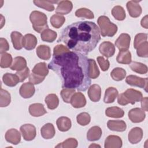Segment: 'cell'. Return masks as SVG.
<instances>
[{
	"mask_svg": "<svg viewBox=\"0 0 148 148\" xmlns=\"http://www.w3.org/2000/svg\"><path fill=\"white\" fill-rule=\"evenodd\" d=\"M48 68L60 77L63 88L85 91L91 84L88 58L84 54L69 51L53 56Z\"/></svg>",
	"mask_w": 148,
	"mask_h": 148,
	"instance_id": "1",
	"label": "cell"
},
{
	"mask_svg": "<svg viewBox=\"0 0 148 148\" xmlns=\"http://www.w3.org/2000/svg\"><path fill=\"white\" fill-rule=\"evenodd\" d=\"M100 40V31L95 23L77 21L66 26L58 41L73 52L86 55L96 47Z\"/></svg>",
	"mask_w": 148,
	"mask_h": 148,
	"instance_id": "2",
	"label": "cell"
},
{
	"mask_svg": "<svg viewBox=\"0 0 148 148\" xmlns=\"http://www.w3.org/2000/svg\"><path fill=\"white\" fill-rule=\"evenodd\" d=\"M29 19L34 29L38 33H42L44 30L49 28L46 15L39 11H32L29 15Z\"/></svg>",
	"mask_w": 148,
	"mask_h": 148,
	"instance_id": "3",
	"label": "cell"
},
{
	"mask_svg": "<svg viewBox=\"0 0 148 148\" xmlns=\"http://www.w3.org/2000/svg\"><path fill=\"white\" fill-rule=\"evenodd\" d=\"M142 98V94L140 91L133 88L127 89L125 92L119 95L117 102L120 105H126L128 103L132 105L140 101Z\"/></svg>",
	"mask_w": 148,
	"mask_h": 148,
	"instance_id": "4",
	"label": "cell"
},
{
	"mask_svg": "<svg viewBox=\"0 0 148 148\" xmlns=\"http://www.w3.org/2000/svg\"><path fill=\"white\" fill-rule=\"evenodd\" d=\"M101 34L102 36H113L117 31V26L112 23L109 18L105 16H99L97 20Z\"/></svg>",
	"mask_w": 148,
	"mask_h": 148,
	"instance_id": "5",
	"label": "cell"
},
{
	"mask_svg": "<svg viewBox=\"0 0 148 148\" xmlns=\"http://www.w3.org/2000/svg\"><path fill=\"white\" fill-rule=\"evenodd\" d=\"M125 82L131 86H136L142 88H144L146 92L147 91V88L148 79L147 77L142 78L135 75H131L126 77Z\"/></svg>",
	"mask_w": 148,
	"mask_h": 148,
	"instance_id": "6",
	"label": "cell"
},
{
	"mask_svg": "<svg viewBox=\"0 0 148 148\" xmlns=\"http://www.w3.org/2000/svg\"><path fill=\"white\" fill-rule=\"evenodd\" d=\"M20 131L24 140L30 141L33 140L36 135L35 127L31 124H25L20 127Z\"/></svg>",
	"mask_w": 148,
	"mask_h": 148,
	"instance_id": "7",
	"label": "cell"
},
{
	"mask_svg": "<svg viewBox=\"0 0 148 148\" xmlns=\"http://www.w3.org/2000/svg\"><path fill=\"white\" fill-rule=\"evenodd\" d=\"M128 118L130 120L135 123L142 122L146 117L145 111L139 108H136L131 109L128 112Z\"/></svg>",
	"mask_w": 148,
	"mask_h": 148,
	"instance_id": "8",
	"label": "cell"
},
{
	"mask_svg": "<svg viewBox=\"0 0 148 148\" xmlns=\"http://www.w3.org/2000/svg\"><path fill=\"white\" fill-rule=\"evenodd\" d=\"M99 51L102 56L106 58H109L114 55L115 47L112 43L108 41H104L99 45Z\"/></svg>",
	"mask_w": 148,
	"mask_h": 148,
	"instance_id": "9",
	"label": "cell"
},
{
	"mask_svg": "<svg viewBox=\"0 0 148 148\" xmlns=\"http://www.w3.org/2000/svg\"><path fill=\"white\" fill-rule=\"evenodd\" d=\"M131 37L128 34L123 33L115 41L116 46L120 50H128L130 47Z\"/></svg>",
	"mask_w": 148,
	"mask_h": 148,
	"instance_id": "10",
	"label": "cell"
},
{
	"mask_svg": "<svg viewBox=\"0 0 148 148\" xmlns=\"http://www.w3.org/2000/svg\"><path fill=\"white\" fill-rule=\"evenodd\" d=\"M139 1H130L127 3V9L131 17L136 18L142 13V8L138 3Z\"/></svg>",
	"mask_w": 148,
	"mask_h": 148,
	"instance_id": "11",
	"label": "cell"
},
{
	"mask_svg": "<svg viewBox=\"0 0 148 148\" xmlns=\"http://www.w3.org/2000/svg\"><path fill=\"white\" fill-rule=\"evenodd\" d=\"M5 137L7 142L15 145L18 144L21 140L20 132L14 128L8 130L5 134Z\"/></svg>",
	"mask_w": 148,
	"mask_h": 148,
	"instance_id": "12",
	"label": "cell"
},
{
	"mask_svg": "<svg viewBox=\"0 0 148 148\" xmlns=\"http://www.w3.org/2000/svg\"><path fill=\"white\" fill-rule=\"evenodd\" d=\"M143 138V130L140 127L132 128L128 133V140L132 144L139 143Z\"/></svg>",
	"mask_w": 148,
	"mask_h": 148,
	"instance_id": "13",
	"label": "cell"
},
{
	"mask_svg": "<svg viewBox=\"0 0 148 148\" xmlns=\"http://www.w3.org/2000/svg\"><path fill=\"white\" fill-rule=\"evenodd\" d=\"M35 91V87L31 83H23L19 90L20 95L24 98H29L32 97Z\"/></svg>",
	"mask_w": 148,
	"mask_h": 148,
	"instance_id": "14",
	"label": "cell"
},
{
	"mask_svg": "<svg viewBox=\"0 0 148 148\" xmlns=\"http://www.w3.org/2000/svg\"><path fill=\"white\" fill-rule=\"evenodd\" d=\"M123 142L120 137L117 135H109L105 140L104 147L105 148H120Z\"/></svg>",
	"mask_w": 148,
	"mask_h": 148,
	"instance_id": "15",
	"label": "cell"
},
{
	"mask_svg": "<svg viewBox=\"0 0 148 148\" xmlns=\"http://www.w3.org/2000/svg\"><path fill=\"white\" fill-rule=\"evenodd\" d=\"M72 8L73 5L71 1H60L56 9V13L58 14H67L71 12Z\"/></svg>",
	"mask_w": 148,
	"mask_h": 148,
	"instance_id": "16",
	"label": "cell"
},
{
	"mask_svg": "<svg viewBox=\"0 0 148 148\" xmlns=\"http://www.w3.org/2000/svg\"><path fill=\"white\" fill-rule=\"evenodd\" d=\"M71 105L75 108L84 107L86 104V99L84 95L80 92L75 93L71 99Z\"/></svg>",
	"mask_w": 148,
	"mask_h": 148,
	"instance_id": "17",
	"label": "cell"
},
{
	"mask_svg": "<svg viewBox=\"0 0 148 148\" xmlns=\"http://www.w3.org/2000/svg\"><path fill=\"white\" fill-rule=\"evenodd\" d=\"M37 45L36 37L31 34H27L23 36V46L27 50H31L35 48Z\"/></svg>",
	"mask_w": 148,
	"mask_h": 148,
	"instance_id": "18",
	"label": "cell"
},
{
	"mask_svg": "<svg viewBox=\"0 0 148 148\" xmlns=\"http://www.w3.org/2000/svg\"><path fill=\"white\" fill-rule=\"evenodd\" d=\"M108 128L114 131L123 132L126 130L127 125L123 120H109L107 123Z\"/></svg>",
	"mask_w": 148,
	"mask_h": 148,
	"instance_id": "19",
	"label": "cell"
},
{
	"mask_svg": "<svg viewBox=\"0 0 148 148\" xmlns=\"http://www.w3.org/2000/svg\"><path fill=\"white\" fill-rule=\"evenodd\" d=\"M88 95L92 102H98L101 99V88L98 84H92L88 88Z\"/></svg>",
	"mask_w": 148,
	"mask_h": 148,
	"instance_id": "20",
	"label": "cell"
},
{
	"mask_svg": "<svg viewBox=\"0 0 148 148\" xmlns=\"http://www.w3.org/2000/svg\"><path fill=\"white\" fill-rule=\"evenodd\" d=\"M28 110L30 114L34 117H40L47 113L44 106L39 103L30 105Z\"/></svg>",
	"mask_w": 148,
	"mask_h": 148,
	"instance_id": "21",
	"label": "cell"
},
{
	"mask_svg": "<svg viewBox=\"0 0 148 148\" xmlns=\"http://www.w3.org/2000/svg\"><path fill=\"white\" fill-rule=\"evenodd\" d=\"M41 136L45 139H50L53 138L56 134L54 125L51 123L45 124L40 129Z\"/></svg>",
	"mask_w": 148,
	"mask_h": 148,
	"instance_id": "22",
	"label": "cell"
},
{
	"mask_svg": "<svg viewBox=\"0 0 148 148\" xmlns=\"http://www.w3.org/2000/svg\"><path fill=\"white\" fill-rule=\"evenodd\" d=\"M58 129L62 132L68 131L72 125L71 120L67 117L62 116L59 117L56 121Z\"/></svg>",
	"mask_w": 148,
	"mask_h": 148,
	"instance_id": "23",
	"label": "cell"
},
{
	"mask_svg": "<svg viewBox=\"0 0 148 148\" xmlns=\"http://www.w3.org/2000/svg\"><path fill=\"white\" fill-rule=\"evenodd\" d=\"M102 130L98 126H94L89 129L87 133V139L89 141H95L100 139L102 136Z\"/></svg>",
	"mask_w": 148,
	"mask_h": 148,
	"instance_id": "24",
	"label": "cell"
},
{
	"mask_svg": "<svg viewBox=\"0 0 148 148\" xmlns=\"http://www.w3.org/2000/svg\"><path fill=\"white\" fill-rule=\"evenodd\" d=\"M2 80L5 85L9 87H14L20 82L19 77L16 74L10 73H5L3 75Z\"/></svg>",
	"mask_w": 148,
	"mask_h": 148,
	"instance_id": "25",
	"label": "cell"
},
{
	"mask_svg": "<svg viewBox=\"0 0 148 148\" xmlns=\"http://www.w3.org/2000/svg\"><path fill=\"white\" fill-rule=\"evenodd\" d=\"M27 67V61L25 59L21 56H18L15 57L12 62L10 69L13 71H20Z\"/></svg>",
	"mask_w": 148,
	"mask_h": 148,
	"instance_id": "26",
	"label": "cell"
},
{
	"mask_svg": "<svg viewBox=\"0 0 148 148\" xmlns=\"http://www.w3.org/2000/svg\"><path fill=\"white\" fill-rule=\"evenodd\" d=\"M119 92L117 90L112 87H108L105 92V95L103 98V101L106 103H110L114 101L116 98L118 96Z\"/></svg>",
	"mask_w": 148,
	"mask_h": 148,
	"instance_id": "27",
	"label": "cell"
},
{
	"mask_svg": "<svg viewBox=\"0 0 148 148\" xmlns=\"http://www.w3.org/2000/svg\"><path fill=\"white\" fill-rule=\"evenodd\" d=\"M36 51L38 57L42 60H48L51 57V51L48 46L44 45H39Z\"/></svg>",
	"mask_w": 148,
	"mask_h": 148,
	"instance_id": "28",
	"label": "cell"
},
{
	"mask_svg": "<svg viewBox=\"0 0 148 148\" xmlns=\"http://www.w3.org/2000/svg\"><path fill=\"white\" fill-rule=\"evenodd\" d=\"M10 37L13 45V47L16 50H21L23 47V36L22 34L17 31H13L10 34Z\"/></svg>",
	"mask_w": 148,
	"mask_h": 148,
	"instance_id": "29",
	"label": "cell"
},
{
	"mask_svg": "<svg viewBox=\"0 0 148 148\" xmlns=\"http://www.w3.org/2000/svg\"><path fill=\"white\" fill-rule=\"evenodd\" d=\"M117 62L123 64H129L131 62V54L128 50H120L117 58Z\"/></svg>",
	"mask_w": 148,
	"mask_h": 148,
	"instance_id": "30",
	"label": "cell"
},
{
	"mask_svg": "<svg viewBox=\"0 0 148 148\" xmlns=\"http://www.w3.org/2000/svg\"><path fill=\"white\" fill-rule=\"evenodd\" d=\"M105 114L108 117L113 118H121L124 116V112L122 109L117 106L108 108L105 110Z\"/></svg>",
	"mask_w": 148,
	"mask_h": 148,
	"instance_id": "31",
	"label": "cell"
},
{
	"mask_svg": "<svg viewBox=\"0 0 148 148\" xmlns=\"http://www.w3.org/2000/svg\"><path fill=\"white\" fill-rule=\"evenodd\" d=\"M59 1H39L35 0L34 1V3L38 7L44 9L45 10L52 12L55 9L53 3H57Z\"/></svg>",
	"mask_w": 148,
	"mask_h": 148,
	"instance_id": "32",
	"label": "cell"
},
{
	"mask_svg": "<svg viewBox=\"0 0 148 148\" xmlns=\"http://www.w3.org/2000/svg\"><path fill=\"white\" fill-rule=\"evenodd\" d=\"M45 101L47 106V108L51 110L57 108L59 104L58 98L55 94H50L47 95L45 98Z\"/></svg>",
	"mask_w": 148,
	"mask_h": 148,
	"instance_id": "33",
	"label": "cell"
},
{
	"mask_svg": "<svg viewBox=\"0 0 148 148\" xmlns=\"http://www.w3.org/2000/svg\"><path fill=\"white\" fill-rule=\"evenodd\" d=\"M131 70L139 74H145L147 72V66L141 62L132 61L129 64Z\"/></svg>",
	"mask_w": 148,
	"mask_h": 148,
	"instance_id": "34",
	"label": "cell"
},
{
	"mask_svg": "<svg viewBox=\"0 0 148 148\" xmlns=\"http://www.w3.org/2000/svg\"><path fill=\"white\" fill-rule=\"evenodd\" d=\"M32 72L35 74L45 77L49 73V69L45 62H39L34 66Z\"/></svg>",
	"mask_w": 148,
	"mask_h": 148,
	"instance_id": "35",
	"label": "cell"
},
{
	"mask_svg": "<svg viewBox=\"0 0 148 148\" xmlns=\"http://www.w3.org/2000/svg\"><path fill=\"white\" fill-rule=\"evenodd\" d=\"M57 36V32L49 28H47L44 30L40 35L42 40L47 42H53L56 40Z\"/></svg>",
	"mask_w": 148,
	"mask_h": 148,
	"instance_id": "36",
	"label": "cell"
},
{
	"mask_svg": "<svg viewBox=\"0 0 148 148\" xmlns=\"http://www.w3.org/2000/svg\"><path fill=\"white\" fill-rule=\"evenodd\" d=\"M88 63L90 77L92 79L97 78L99 76L100 72L95 60L93 59H88Z\"/></svg>",
	"mask_w": 148,
	"mask_h": 148,
	"instance_id": "37",
	"label": "cell"
},
{
	"mask_svg": "<svg viewBox=\"0 0 148 148\" xmlns=\"http://www.w3.org/2000/svg\"><path fill=\"white\" fill-rule=\"evenodd\" d=\"M112 14L113 16L119 21L124 20L125 18L126 14L124 8L119 5L115 6L112 10Z\"/></svg>",
	"mask_w": 148,
	"mask_h": 148,
	"instance_id": "38",
	"label": "cell"
},
{
	"mask_svg": "<svg viewBox=\"0 0 148 148\" xmlns=\"http://www.w3.org/2000/svg\"><path fill=\"white\" fill-rule=\"evenodd\" d=\"M112 78L116 81L123 80L126 76V71L122 68L117 67L114 68L110 73Z\"/></svg>",
	"mask_w": 148,
	"mask_h": 148,
	"instance_id": "39",
	"label": "cell"
},
{
	"mask_svg": "<svg viewBox=\"0 0 148 148\" xmlns=\"http://www.w3.org/2000/svg\"><path fill=\"white\" fill-rule=\"evenodd\" d=\"M65 17L58 14H54L50 17V23L51 25L55 28H60L65 23Z\"/></svg>",
	"mask_w": 148,
	"mask_h": 148,
	"instance_id": "40",
	"label": "cell"
},
{
	"mask_svg": "<svg viewBox=\"0 0 148 148\" xmlns=\"http://www.w3.org/2000/svg\"><path fill=\"white\" fill-rule=\"evenodd\" d=\"M10 101L11 97L10 93L1 88L0 92V106L6 107L10 104Z\"/></svg>",
	"mask_w": 148,
	"mask_h": 148,
	"instance_id": "41",
	"label": "cell"
},
{
	"mask_svg": "<svg viewBox=\"0 0 148 148\" xmlns=\"http://www.w3.org/2000/svg\"><path fill=\"white\" fill-rule=\"evenodd\" d=\"M12 57L9 53L5 52L1 54L0 66L1 68H6L10 66L12 64Z\"/></svg>",
	"mask_w": 148,
	"mask_h": 148,
	"instance_id": "42",
	"label": "cell"
},
{
	"mask_svg": "<svg viewBox=\"0 0 148 148\" xmlns=\"http://www.w3.org/2000/svg\"><path fill=\"white\" fill-rule=\"evenodd\" d=\"M75 15L77 17H83L88 19H92L94 17V13L90 9L87 8H80L75 12Z\"/></svg>",
	"mask_w": 148,
	"mask_h": 148,
	"instance_id": "43",
	"label": "cell"
},
{
	"mask_svg": "<svg viewBox=\"0 0 148 148\" xmlns=\"http://www.w3.org/2000/svg\"><path fill=\"white\" fill-rule=\"evenodd\" d=\"M78 143L75 138H68L64 140L63 142L59 143L56 147L60 148H75L77 146Z\"/></svg>",
	"mask_w": 148,
	"mask_h": 148,
	"instance_id": "44",
	"label": "cell"
},
{
	"mask_svg": "<svg viewBox=\"0 0 148 148\" xmlns=\"http://www.w3.org/2000/svg\"><path fill=\"white\" fill-rule=\"evenodd\" d=\"M75 92V89L64 88L61 91V96L63 101L66 103H70L72 95Z\"/></svg>",
	"mask_w": 148,
	"mask_h": 148,
	"instance_id": "45",
	"label": "cell"
},
{
	"mask_svg": "<svg viewBox=\"0 0 148 148\" xmlns=\"http://www.w3.org/2000/svg\"><path fill=\"white\" fill-rule=\"evenodd\" d=\"M76 120L79 124L84 126L88 124L91 121V117L87 112H82L76 117Z\"/></svg>",
	"mask_w": 148,
	"mask_h": 148,
	"instance_id": "46",
	"label": "cell"
},
{
	"mask_svg": "<svg viewBox=\"0 0 148 148\" xmlns=\"http://www.w3.org/2000/svg\"><path fill=\"white\" fill-rule=\"evenodd\" d=\"M136 53L139 57L147 58L148 57V42L145 41L138 46L136 49Z\"/></svg>",
	"mask_w": 148,
	"mask_h": 148,
	"instance_id": "47",
	"label": "cell"
},
{
	"mask_svg": "<svg viewBox=\"0 0 148 148\" xmlns=\"http://www.w3.org/2000/svg\"><path fill=\"white\" fill-rule=\"evenodd\" d=\"M147 34L144 33H139L136 35L134 42V47L135 49H137L138 46L141 43L147 41Z\"/></svg>",
	"mask_w": 148,
	"mask_h": 148,
	"instance_id": "48",
	"label": "cell"
},
{
	"mask_svg": "<svg viewBox=\"0 0 148 148\" xmlns=\"http://www.w3.org/2000/svg\"><path fill=\"white\" fill-rule=\"evenodd\" d=\"M97 60L98 63L99 65V66L102 71H106L108 70L109 66H110V63L108 60L105 59L104 57L102 56L98 57L97 58Z\"/></svg>",
	"mask_w": 148,
	"mask_h": 148,
	"instance_id": "49",
	"label": "cell"
},
{
	"mask_svg": "<svg viewBox=\"0 0 148 148\" xmlns=\"http://www.w3.org/2000/svg\"><path fill=\"white\" fill-rule=\"evenodd\" d=\"M45 77L44 76H42L36 74H35L34 73H31L29 75V81L30 83H32L33 84H38L39 83H40L41 82H42L44 79H45Z\"/></svg>",
	"mask_w": 148,
	"mask_h": 148,
	"instance_id": "50",
	"label": "cell"
},
{
	"mask_svg": "<svg viewBox=\"0 0 148 148\" xmlns=\"http://www.w3.org/2000/svg\"><path fill=\"white\" fill-rule=\"evenodd\" d=\"M30 71L28 67H26L25 69L20 71H17L16 75L18 76L20 79V82H23V81L25 80V79L29 76L30 75L29 73Z\"/></svg>",
	"mask_w": 148,
	"mask_h": 148,
	"instance_id": "51",
	"label": "cell"
},
{
	"mask_svg": "<svg viewBox=\"0 0 148 148\" xmlns=\"http://www.w3.org/2000/svg\"><path fill=\"white\" fill-rule=\"evenodd\" d=\"M69 51V49L67 47L64 46L63 45H58L55 46L53 49V56L60 55Z\"/></svg>",
	"mask_w": 148,
	"mask_h": 148,
	"instance_id": "52",
	"label": "cell"
},
{
	"mask_svg": "<svg viewBox=\"0 0 148 148\" xmlns=\"http://www.w3.org/2000/svg\"><path fill=\"white\" fill-rule=\"evenodd\" d=\"M9 49V45L7 40L5 38H0V53L1 54L5 53Z\"/></svg>",
	"mask_w": 148,
	"mask_h": 148,
	"instance_id": "53",
	"label": "cell"
},
{
	"mask_svg": "<svg viewBox=\"0 0 148 148\" xmlns=\"http://www.w3.org/2000/svg\"><path fill=\"white\" fill-rule=\"evenodd\" d=\"M140 101H141L142 109H143L144 111L147 112L148 111V106H147L148 98H147V97H145L143 98H142V99Z\"/></svg>",
	"mask_w": 148,
	"mask_h": 148,
	"instance_id": "54",
	"label": "cell"
},
{
	"mask_svg": "<svg viewBox=\"0 0 148 148\" xmlns=\"http://www.w3.org/2000/svg\"><path fill=\"white\" fill-rule=\"evenodd\" d=\"M148 20L147 15H146L144 17L142 18V19L141 20V21H140L141 25L146 29L148 28V20Z\"/></svg>",
	"mask_w": 148,
	"mask_h": 148,
	"instance_id": "55",
	"label": "cell"
},
{
	"mask_svg": "<svg viewBox=\"0 0 148 148\" xmlns=\"http://www.w3.org/2000/svg\"><path fill=\"white\" fill-rule=\"evenodd\" d=\"M1 28H2V27H3V24H4L5 23V20L2 14H1Z\"/></svg>",
	"mask_w": 148,
	"mask_h": 148,
	"instance_id": "56",
	"label": "cell"
},
{
	"mask_svg": "<svg viewBox=\"0 0 148 148\" xmlns=\"http://www.w3.org/2000/svg\"><path fill=\"white\" fill-rule=\"evenodd\" d=\"M100 147L101 146H99V145H97V144H95V143H93V144H92V145H91L90 146H89V147Z\"/></svg>",
	"mask_w": 148,
	"mask_h": 148,
	"instance_id": "57",
	"label": "cell"
}]
</instances>
